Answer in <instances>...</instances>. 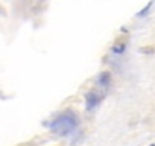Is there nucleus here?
I'll return each instance as SVG.
<instances>
[{
    "label": "nucleus",
    "mask_w": 155,
    "mask_h": 146,
    "mask_svg": "<svg viewBox=\"0 0 155 146\" xmlns=\"http://www.w3.org/2000/svg\"><path fill=\"white\" fill-rule=\"evenodd\" d=\"M110 81H111V75H110L108 72H102V73L97 76V84L100 85V87H104V88L108 87Z\"/></svg>",
    "instance_id": "obj_3"
},
{
    "label": "nucleus",
    "mask_w": 155,
    "mask_h": 146,
    "mask_svg": "<svg viewBox=\"0 0 155 146\" xmlns=\"http://www.w3.org/2000/svg\"><path fill=\"white\" fill-rule=\"evenodd\" d=\"M123 50H125V44L122 43V44H116L113 47V52L114 54H123Z\"/></svg>",
    "instance_id": "obj_4"
},
{
    "label": "nucleus",
    "mask_w": 155,
    "mask_h": 146,
    "mask_svg": "<svg viewBox=\"0 0 155 146\" xmlns=\"http://www.w3.org/2000/svg\"><path fill=\"white\" fill-rule=\"evenodd\" d=\"M151 146H155V145H151Z\"/></svg>",
    "instance_id": "obj_6"
},
{
    "label": "nucleus",
    "mask_w": 155,
    "mask_h": 146,
    "mask_svg": "<svg viewBox=\"0 0 155 146\" xmlns=\"http://www.w3.org/2000/svg\"><path fill=\"white\" fill-rule=\"evenodd\" d=\"M149 8H151V5H147V6H146V8H145L143 11H141V12H140V14H138V15H145V14H146V12H147V9H149Z\"/></svg>",
    "instance_id": "obj_5"
},
{
    "label": "nucleus",
    "mask_w": 155,
    "mask_h": 146,
    "mask_svg": "<svg viewBox=\"0 0 155 146\" xmlns=\"http://www.w3.org/2000/svg\"><path fill=\"white\" fill-rule=\"evenodd\" d=\"M78 127V117L75 113L72 111H65L59 116L56 120H53V123L50 125V128L53 131V134L56 136H69L70 132Z\"/></svg>",
    "instance_id": "obj_1"
},
{
    "label": "nucleus",
    "mask_w": 155,
    "mask_h": 146,
    "mask_svg": "<svg viewBox=\"0 0 155 146\" xmlns=\"http://www.w3.org/2000/svg\"><path fill=\"white\" fill-rule=\"evenodd\" d=\"M102 97H104V93H99V91H96V90H93V91H90L88 95L85 96V102H87V110H93L96 105L102 101Z\"/></svg>",
    "instance_id": "obj_2"
}]
</instances>
